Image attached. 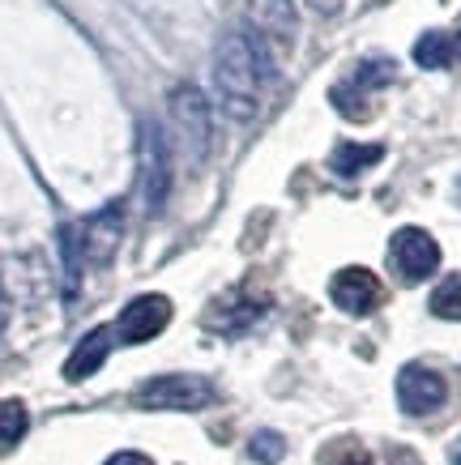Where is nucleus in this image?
Masks as SVG:
<instances>
[{"label": "nucleus", "instance_id": "12", "mask_svg": "<svg viewBox=\"0 0 461 465\" xmlns=\"http://www.w3.org/2000/svg\"><path fill=\"white\" fill-rule=\"evenodd\" d=\"M248 14L252 30L274 43H291L299 35V14H295L291 0H248Z\"/></svg>", "mask_w": 461, "mask_h": 465}, {"label": "nucleus", "instance_id": "15", "mask_svg": "<svg viewBox=\"0 0 461 465\" xmlns=\"http://www.w3.org/2000/svg\"><path fill=\"white\" fill-rule=\"evenodd\" d=\"M453 56H457V39H453V35L432 30V35H423V39L415 43V64H419V69H448Z\"/></svg>", "mask_w": 461, "mask_h": 465}, {"label": "nucleus", "instance_id": "25", "mask_svg": "<svg viewBox=\"0 0 461 465\" xmlns=\"http://www.w3.org/2000/svg\"><path fill=\"white\" fill-rule=\"evenodd\" d=\"M393 465H415V461H393Z\"/></svg>", "mask_w": 461, "mask_h": 465}, {"label": "nucleus", "instance_id": "9", "mask_svg": "<svg viewBox=\"0 0 461 465\" xmlns=\"http://www.w3.org/2000/svg\"><path fill=\"white\" fill-rule=\"evenodd\" d=\"M266 308H269L266 295H252V291L236 286V291L218 295L210 308H205V329L223 333V338H236V333H244V329H252V324L261 321Z\"/></svg>", "mask_w": 461, "mask_h": 465}, {"label": "nucleus", "instance_id": "4", "mask_svg": "<svg viewBox=\"0 0 461 465\" xmlns=\"http://www.w3.org/2000/svg\"><path fill=\"white\" fill-rule=\"evenodd\" d=\"M393 73H397V64L389 56H367L355 73H346V82H337L329 90V99L346 120H367L372 115V94L393 82Z\"/></svg>", "mask_w": 461, "mask_h": 465}, {"label": "nucleus", "instance_id": "5", "mask_svg": "<svg viewBox=\"0 0 461 465\" xmlns=\"http://www.w3.org/2000/svg\"><path fill=\"white\" fill-rule=\"evenodd\" d=\"M214 384L205 376H158L137 389V406L145 410H205L214 401Z\"/></svg>", "mask_w": 461, "mask_h": 465}, {"label": "nucleus", "instance_id": "18", "mask_svg": "<svg viewBox=\"0 0 461 465\" xmlns=\"http://www.w3.org/2000/svg\"><path fill=\"white\" fill-rule=\"evenodd\" d=\"M432 312L440 321H461V273H448L432 291Z\"/></svg>", "mask_w": 461, "mask_h": 465}, {"label": "nucleus", "instance_id": "2", "mask_svg": "<svg viewBox=\"0 0 461 465\" xmlns=\"http://www.w3.org/2000/svg\"><path fill=\"white\" fill-rule=\"evenodd\" d=\"M137 163H141V210H145V218H158L171 197V142L158 120H141Z\"/></svg>", "mask_w": 461, "mask_h": 465}, {"label": "nucleus", "instance_id": "7", "mask_svg": "<svg viewBox=\"0 0 461 465\" xmlns=\"http://www.w3.org/2000/svg\"><path fill=\"white\" fill-rule=\"evenodd\" d=\"M445 401H448V384L436 367L406 363L402 371H397V406H402L406 414L423 419V414H436Z\"/></svg>", "mask_w": 461, "mask_h": 465}, {"label": "nucleus", "instance_id": "20", "mask_svg": "<svg viewBox=\"0 0 461 465\" xmlns=\"http://www.w3.org/2000/svg\"><path fill=\"white\" fill-rule=\"evenodd\" d=\"M282 452H286V440H282L278 431H256V436L248 440V457L261 465H278Z\"/></svg>", "mask_w": 461, "mask_h": 465}, {"label": "nucleus", "instance_id": "11", "mask_svg": "<svg viewBox=\"0 0 461 465\" xmlns=\"http://www.w3.org/2000/svg\"><path fill=\"white\" fill-rule=\"evenodd\" d=\"M167 324H171V299L167 295H137L125 312H120L115 338L128 341V346H141V341L158 338Z\"/></svg>", "mask_w": 461, "mask_h": 465}, {"label": "nucleus", "instance_id": "13", "mask_svg": "<svg viewBox=\"0 0 461 465\" xmlns=\"http://www.w3.org/2000/svg\"><path fill=\"white\" fill-rule=\"evenodd\" d=\"M112 329L107 324H98V329H90L77 346H73L69 363H65V381H85V376H95L98 367L107 363V354H112Z\"/></svg>", "mask_w": 461, "mask_h": 465}, {"label": "nucleus", "instance_id": "3", "mask_svg": "<svg viewBox=\"0 0 461 465\" xmlns=\"http://www.w3.org/2000/svg\"><path fill=\"white\" fill-rule=\"evenodd\" d=\"M171 124L180 133V145L188 163H201L210 154V142H214V120H210V103L196 85H175L171 90Z\"/></svg>", "mask_w": 461, "mask_h": 465}, {"label": "nucleus", "instance_id": "8", "mask_svg": "<svg viewBox=\"0 0 461 465\" xmlns=\"http://www.w3.org/2000/svg\"><path fill=\"white\" fill-rule=\"evenodd\" d=\"M77 235H82L85 265H95V269L112 265L115 252H120V243H125V205L112 201L107 210H98L85 226H77Z\"/></svg>", "mask_w": 461, "mask_h": 465}, {"label": "nucleus", "instance_id": "14", "mask_svg": "<svg viewBox=\"0 0 461 465\" xmlns=\"http://www.w3.org/2000/svg\"><path fill=\"white\" fill-rule=\"evenodd\" d=\"M380 158H385V145L342 142V145H334V154H329V167H334V175H342V180H355V175H364L367 167H376Z\"/></svg>", "mask_w": 461, "mask_h": 465}, {"label": "nucleus", "instance_id": "24", "mask_svg": "<svg viewBox=\"0 0 461 465\" xmlns=\"http://www.w3.org/2000/svg\"><path fill=\"white\" fill-rule=\"evenodd\" d=\"M453 465H461V444H457V449H453Z\"/></svg>", "mask_w": 461, "mask_h": 465}, {"label": "nucleus", "instance_id": "21", "mask_svg": "<svg viewBox=\"0 0 461 465\" xmlns=\"http://www.w3.org/2000/svg\"><path fill=\"white\" fill-rule=\"evenodd\" d=\"M304 5H312L321 17H334V14H342V5H346V0H304Z\"/></svg>", "mask_w": 461, "mask_h": 465}, {"label": "nucleus", "instance_id": "6", "mask_svg": "<svg viewBox=\"0 0 461 465\" xmlns=\"http://www.w3.org/2000/svg\"><path fill=\"white\" fill-rule=\"evenodd\" d=\"M389 265L402 282H423L440 269V243L423 226H402L389 240Z\"/></svg>", "mask_w": 461, "mask_h": 465}, {"label": "nucleus", "instance_id": "23", "mask_svg": "<svg viewBox=\"0 0 461 465\" xmlns=\"http://www.w3.org/2000/svg\"><path fill=\"white\" fill-rule=\"evenodd\" d=\"M5 324H9V295H5V286H0V333H5Z\"/></svg>", "mask_w": 461, "mask_h": 465}, {"label": "nucleus", "instance_id": "17", "mask_svg": "<svg viewBox=\"0 0 461 465\" xmlns=\"http://www.w3.org/2000/svg\"><path fill=\"white\" fill-rule=\"evenodd\" d=\"M60 261H65V291L77 295V282H82V235H77V226H60Z\"/></svg>", "mask_w": 461, "mask_h": 465}, {"label": "nucleus", "instance_id": "1", "mask_svg": "<svg viewBox=\"0 0 461 465\" xmlns=\"http://www.w3.org/2000/svg\"><path fill=\"white\" fill-rule=\"evenodd\" d=\"M274 82H278V64L269 56L266 39L248 26L223 30V39L214 47V90L223 112L239 124L256 120Z\"/></svg>", "mask_w": 461, "mask_h": 465}, {"label": "nucleus", "instance_id": "16", "mask_svg": "<svg viewBox=\"0 0 461 465\" xmlns=\"http://www.w3.org/2000/svg\"><path fill=\"white\" fill-rule=\"evenodd\" d=\"M26 427H30L26 406L17 397H5L0 401V452H14L22 444V436H26Z\"/></svg>", "mask_w": 461, "mask_h": 465}, {"label": "nucleus", "instance_id": "19", "mask_svg": "<svg viewBox=\"0 0 461 465\" xmlns=\"http://www.w3.org/2000/svg\"><path fill=\"white\" fill-rule=\"evenodd\" d=\"M321 465H372V452H367L359 440H334V444L321 452Z\"/></svg>", "mask_w": 461, "mask_h": 465}, {"label": "nucleus", "instance_id": "10", "mask_svg": "<svg viewBox=\"0 0 461 465\" xmlns=\"http://www.w3.org/2000/svg\"><path fill=\"white\" fill-rule=\"evenodd\" d=\"M329 299H334L346 316H367V312L380 308L385 286H380V278L372 273V269L346 265V269H337L334 273V282H329Z\"/></svg>", "mask_w": 461, "mask_h": 465}, {"label": "nucleus", "instance_id": "22", "mask_svg": "<svg viewBox=\"0 0 461 465\" xmlns=\"http://www.w3.org/2000/svg\"><path fill=\"white\" fill-rule=\"evenodd\" d=\"M107 465H150V457H141V452H115V457H107Z\"/></svg>", "mask_w": 461, "mask_h": 465}]
</instances>
